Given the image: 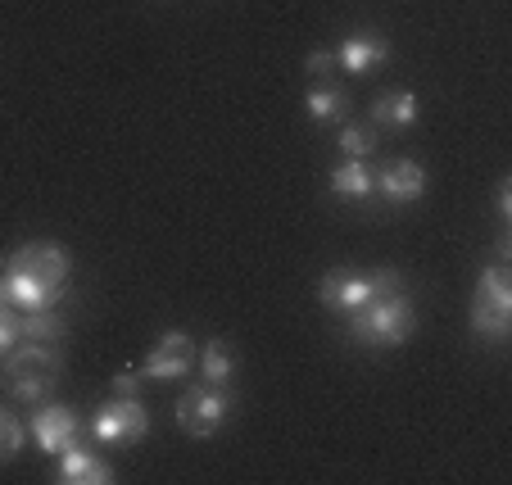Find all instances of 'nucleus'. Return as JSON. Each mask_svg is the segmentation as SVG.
<instances>
[{"label":"nucleus","mask_w":512,"mask_h":485,"mask_svg":"<svg viewBox=\"0 0 512 485\" xmlns=\"http://www.w3.org/2000/svg\"><path fill=\"white\" fill-rule=\"evenodd\" d=\"M494 204H499V223H508V218H512V177H503V182H499Z\"/></svg>","instance_id":"obj_25"},{"label":"nucleus","mask_w":512,"mask_h":485,"mask_svg":"<svg viewBox=\"0 0 512 485\" xmlns=\"http://www.w3.org/2000/svg\"><path fill=\"white\" fill-rule=\"evenodd\" d=\"M232 408H236L232 386H213V381H200V386H186L182 395H177L173 413H177V427H182L191 440H209L213 431L232 418Z\"/></svg>","instance_id":"obj_4"},{"label":"nucleus","mask_w":512,"mask_h":485,"mask_svg":"<svg viewBox=\"0 0 512 485\" xmlns=\"http://www.w3.org/2000/svg\"><path fill=\"white\" fill-rule=\"evenodd\" d=\"M399 272L395 268H377V272H354V268H336V272H327L318 282V300L327 304L331 313H358L368 300H377V295H390V291H399Z\"/></svg>","instance_id":"obj_3"},{"label":"nucleus","mask_w":512,"mask_h":485,"mask_svg":"<svg viewBox=\"0 0 512 485\" xmlns=\"http://www.w3.org/2000/svg\"><path fill=\"white\" fill-rule=\"evenodd\" d=\"M23 422L14 418L10 408H0V463H10V458H19V449H23Z\"/></svg>","instance_id":"obj_21"},{"label":"nucleus","mask_w":512,"mask_h":485,"mask_svg":"<svg viewBox=\"0 0 512 485\" xmlns=\"http://www.w3.org/2000/svg\"><path fill=\"white\" fill-rule=\"evenodd\" d=\"M417 331V304L413 295H404V286L390 295L368 300L358 313H349V340L363 350H399L408 345Z\"/></svg>","instance_id":"obj_1"},{"label":"nucleus","mask_w":512,"mask_h":485,"mask_svg":"<svg viewBox=\"0 0 512 485\" xmlns=\"http://www.w3.org/2000/svg\"><path fill=\"white\" fill-rule=\"evenodd\" d=\"M336 150L345 159H372L381 150V132L372 123H340V132H336Z\"/></svg>","instance_id":"obj_18"},{"label":"nucleus","mask_w":512,"mask_h":485,"mask_svg":"<svg viewBox=\"0 0 512 485\" xmlns=\"http://www.w3.org/2000/svg\"><path fill=\"white\" fill-rule=\"evenodd\" d=\"M5 372H59L64 368V354L50 340H19L5 359H0Z\"/></svg>","instance_id":"obj_16"},{"label":"nucleus","mask_w":512,"mask_h":485,"mask_svg":"<svg viewBox=\"0 0 512 485\" xmlns=\"http://www.w3.org/2000/svg\"><path fill=\"white\" fill-rule=\"evenodd\" d=\"M472 331L485 345H503L512 331V272L508 263L494 259L490 268L476 277V300H472Z\"/></svg>","instance_id":"obj_2"},{"label":"nucleus","mask_w":512,"mask_h":485,"mask_svg":"<svg viewBox=\"0 0 512 485\" xmlns=\"http://www.w3.org/2000/svg\"><path fill=\"white\" fill-rule=\"evenodd\" d=\"M14 268L32 272L41 286H50V291H64L68 286V272H73V259H68V250L59 241H28L14 250Z\"/></svg>","instance_id":"obj_8"},{"label":"nucleus","mask_w":512,"mask_h":485,"mask_svg":"<svg viewBox=\"0 0 512 485\" xmlns=\"http://www.w3.org/2000/svg\"><path fill=\"white\" fill-rule=\"evenodd\" d=\"M417 114H422V105H417L413 91H381L377 100H372L368 109V123L377 127V132H408V127L417 123Z\"/></svg>","instance_id":"obj_12"},{"label":"nucleus","mask_w":512,"mask_h":485,"mask_svg":"<svg viewBox=\"0 0 512 485\" xmlns=\"http://www.w3.org/2000/svg\"><path fill=\"white\" fill-rule=\"evenodd\" d=\"M19 340H23L19 318H14V313H10V304H5V309H0V359H5V354H10L14 345H19Z\"/></svg>","instance_id":"obj_24"},{"label":"nucleus","mask_w":512,"mask_h":485,"mask_svg":"<svg viewBox=\"0 0 512 485\" xmlns=\"http://www.w3.org/2000/svg\"><path fill=\"white\" fill-rule=\"evenodd\" d=\"M191 368H195V340L186 336V331H164V336L155 340V350L145 354L141 377L173 386V381H186Z\"/></svg>","instance_id":"obj_6"},{"label":"nucleus","mask_w":512,"mask_h":485,"mask_svg":"<svg viewBox=\"0 0 512 485\" xmlns=\"http://www.w3.org/2000/svg\"><path fill=\"white\" fill-rule=\"evenodd\" d=\"M327 186H331V195L345 200V204H372L377 200L368 159H345V164H336L331 168V177H327Z\"/></svg>","instance_id":"obj_13"},{"label":"nucleus","mask_w":512,"mask_h":485,"mask_svg":"<svg viewBox=\"0 0 512 485\" xmlns=\"http://www.w3.org/2000/svg\"><path fill=\"white\" fill-rule=\"evenodd\" d=\"M10 304V291H5V272H0V309Z\"/></svg>","instance_id":"obj_27"},{"label":"nucleus","mask_w":512,"mask_h":485,"mask_svg":"<svg viewBox=\"0 0 512 485\" xmlns=\"http://www.w3.org/2000/svg\"><path fill=\"white\" fill-rule=\"evenodd\" d=\"M336 59H340L345 73H354V78H372L377 68L390 64V37L377 32V28H354L336 46Z\"/></svg>","instance_id":"obj_9"},{"label":"nucleus","mask_w":512,"mask_h":485,"mask_svg":"<svg viewBox=\"0 0 512 485\" xmlns=\"http://www.w3.org/2000/svg\"><path fill=\"white\" fill-rule=\"evenodd\" d=\"M19 331H23V340H50V345H59L68 336V322L55 309H28L19 318Z\"/></svg>","instance_id":"obj_20"},{"label":"nucleus","mask_w":512,"mask_h":485,"mask_svg":"<svg viewBox=\"0 0 512 485\" xmlns=\"http://www.w3.org/2000/svg\"><path fill=\"white\" fill-rule=\"evenodd\" d=\"M340 68V59H336V50H313L309 59H304V73H309L313 82H331V73Z\"/></svg>","instance_id":"obj_22"},{"label":"nucleus","mask_w":512,"mask_h":485,"mask_svg":"<svg viewBox=\"0 0 512 485\" xmlns=\"http://www.w3.org/2000/svg\"><path fill=\"white\" fill-rule=\"evenodd\" d=\"M304 109H309L313 127H340L349 118V91L336 87V82H313L309 96H304Z\"/></svg>","instance_id":"obj_15"},{"label":"nucleus","mask_w":512,"mask_h":485,"mask_svg":"<svg viewBox=\"0 0 512 485\" xmlns=\"http://www.w3.org/2000/svg\"><path fill=\"white\" fill-rule=\"evenodd\" d=\"M32 440H37L41 454H64L68 445H78L82 440V422L73 408L64 404H37V413H32Z\"/></svg>","instance_id":"obj_10"},{"label":"nucleus","mask_w":512,"mask_h":485,"mask_svg":"<svg viewBox=\"0 0 512 485\" xmlns=\"http://www.w3.org/2000/svg\"><path fill=\"white\" fill-rule=\"evenodd\" d=\"M494 259H499V263H508V259H512V241H508V232H503L499 241H494Z\"/></svg>","instance_id":"obj_26"},{"label":"nucleus","mask_w":512,"mask_h":485,"mask_svg":"<svg viewBox=\"0 0 512 485\" xmlns=\"http://www.w3.org/2000/svg\"><path fill=\"white\" fill-rule=\"evenodd\" d=\"M55 481L59 485H114V467H109L96 449H87L78 440V445H68L64 454H59Z\"/></svg>","instance_id":"obj_11"},{"label":"nucleus","mask_w":512,"mask_h":485,"mask_svg":"<svg viewBox=\"0 0 512 485\" xmlns=\"http://www.w3.org/2000/svg\"><path fill=\"white\" fill-rule=\"evenodd\" d=\"M195 368H200V377L213 381V386H232L236 368H241V359H236V345H232V340H218V336H213L209 345L195 354Z\"/></svg>","instance_id":"obj_17"},{"label":"nucleus","mask_w":512,"mask_h":485,"mask_svg":"<svg viewBox=\"0 0 512 485\" xmlns=\"http://www.w3.org/2000/svg\"><path fill=\"white\" fill-rule=\"evenodd\" d=\"M150 431V413L141 408V399H114L109 395L105 404L91 413V440L100 445H118V449H132L145 440Z\"/></svg>","instance_id":"obj_5"},{"label":"nucleus","mask_w":512,"mask_h":485,"mask_svg":"<svg viewBox=\"0 0 512 485\" xmlns=\"http://www.w3.org/2000/svg\"><path fill=\"white\" fill-rule=\"evenodd\" d=\"M141 386H145V377H141V368H127V372H114V381H109V395L114 399H141Z\"/></svg>","instance_id":"obj_23"},{"label":"nucleus","mask_w":512,"mask_h":485,"mask_svg":"<svg viewBox=\"0 0 512 485\" xmlns=\"http://www.w3.org/2000/svg\"><path fill=\"white\" fill-rule=\"evenodd\" d=\"M372 186H377V200L386 209H404V204H417L426 195V168L417 159H386L372 173Z\"/></svg>","instance_id":"obj_7"},{"label":"nucleus","mask_w":512,"mask_h":485,"mask_svg":"<svg viewBox=\"0 0 512 485\" xmlns=\"http://www.w3.org/2000/svg\"><path fill=\"white\" fill-rule=\"evenodd\" d=\"M10 377V395L19 399V404H46L50 395H55V381L59 372H5Z\"/></svg>","instance_id":"obj_19"},{"label":"nucleus","mask_w":512,"mask_h":485,"mask_svg":"<svg viewBox=\"0 0 512 485\" xmlns=\"http://www.w3.org/2000/svg\"><path fill=\"white\" fill-rule=\"evenodd\" d=\"M5 291H10V309H55L59 295L64 291H50V286H41L32 272L14 268V263H5Z\"/></svg>","instance_id":"obj_14"}]
</instances>
